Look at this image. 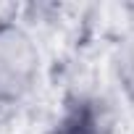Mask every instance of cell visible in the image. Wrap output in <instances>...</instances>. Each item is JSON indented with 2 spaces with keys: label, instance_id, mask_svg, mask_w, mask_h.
<instances>
[{
  "label": "cell",
  "instance_id": "obj_1",
  "mask_svg": "<svg viewBox=\"0 0 134 134\" xmlns=\"http://www.w3.org/2000/svg\"><path fill=\"white\" fill-rule=\"evenodd\" d=\"M42 74V50L16 19H0V108L32 95Z\"/></svg>",
  "mask_w": 134,
  "mask_h": 134
},
{
  "label": "cell",
  "instance_id": "obj_2",
  "mask_svg": "<svg viewBox=\"0 0 134 134\" xmlns=\"http://www.w3.org/2000/svg\"><path fill=\"white\" fill-rule=\"evenodd\" d=\"M45 134H110V118L100 100L74 97Z\"/></svg>",
  "mask_w": 134,
  "mask_h": 134
},
{
  "label": "cell",
  "instance_id": "obj_3",
  "mask_svg": "<svg viewBox=\"0 0 134 134\" xmlns=\"http://www.w3.org/2000/svg\"><path fill=\"white\" fill-rule=\"evenodd\" d=\"M113 76L116 84L121 90V95L134 105V24L124 29V34L118 37L116 47H113Z\"/></svg>",
  "mask_w": 134,
  "mask_h": 134
}]
</instances>
